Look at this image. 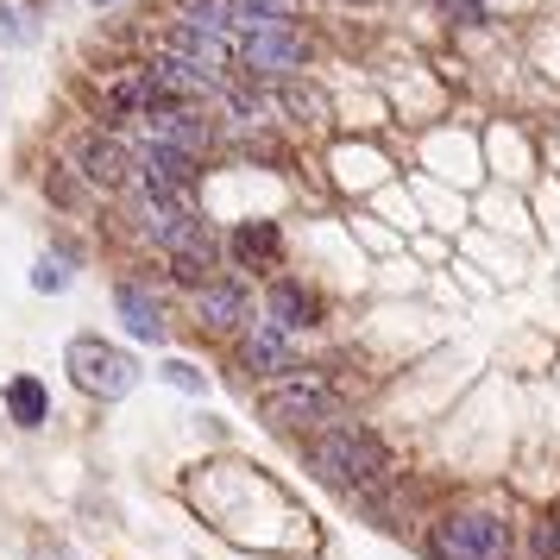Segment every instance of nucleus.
I'll list each match as a JSON object with an SVG mask.
<instances>
[{
  "label": "nucleus",
  "instance_id": "f257e3e1",
  "mask_svg": "<svg viewBox=\"0 0 560 560\" xmlns=\"http://www.w3.org/2000/svg\"><path fill=\"white\" fill-rule=\"evenodd\" d=\"M308 466L322 472L328 485H372L384 479V447H378V434H365V429H328L315 447H308Z\"/></svg>",
  "mask_w": 560,
  "mask_h": 560
},
{
  "label": "nucleus",
  "instance_id": "f03ea898",
  "mask_svg": "<svg viewBox=\"0 0 560 560\" xmlns=\"http://www.w3.org/2000/svg\"><path fill=\"white\" fill-rule=\"evenodd\" d=\"M429 555L434 560H510V535L485 510H454V516H441L429 529Z\"/></svg>",
  "mask_w": 560,
  "mask_h": 560
},
{
  "label": "nucleus",
  "instance_id": "7ed1b4c3",
  "mask_svg": "<svg viewBox=\"0 0 560 560\" xmlns=\"http://www.w3.org/2000/svg\"><path fill=\"white\" fill-rule=\"evenodd\" d=\"M70 372H77V384L89 397H127L139 384V365L120 347H107V340H70Z\"/></svg>",
  "mask_w": 560,
  "mask_h": 560
},
{
  "label": "nucleus",
  "instance_id": "20e7f679",
  "mask_svg": "<svg viewBox=\"0 0 560 560\" xmlns=\"http://www.w3.org/2000/svg\"><path fill=\"white\" fill-rule=\"evenodd\" d=\"M334 409H340V397H334L322 378H290L278 384L271 397H265V416L278 422V429H308V422H334Z\"/></svg>",
  "mask_w": 560,
  "mask_h": 560
},
{
  "label": "nucleus",
  "instance_id": "39448f33",
  "mask_svg": "<svg viewBox=\"0 0 560 560\" xmlns=\"http://www.w3.org/2000/svg\"><path fill=\"white\" fill-rule=\"evenodd\" d=\"M240 51H246V63H253V70H303L308 38L296 26H283V20H258L253 38H246Z\"/></svg>",
  "mask_w": 560,
  "mask_h": 560
},
{
  "label": "nucleus",
  "instance_id": "423d86ee",
  "mask_svg": "<svg viewBox=\"0 0 560 560\" xmlns=\"http://www.w3.org/2000/svg\"><path fill=\"white\" fill-rule=\"evenodd\" d=\"M132 221H139V233H152L158 246H171L196 214H189V202L183 196H164V189H139L132 196Z\"/></svg>",
  "mask_w": 560,
  "mask_h": 560
},
{
  "label": "nucleus",
  "instance_id": "0eeeda50",
  "mask_svg": "<svg viewBox=\"0 0 560 560\" xmlns=\"http://www.w3.org/2000/svg\"><path fill=\"white\" fill-rule=\"evenodd\" d=\"M77 164H82V177L102 183V189H120V183L132 177V152L120 145V139H107V132L77 139Z\"/></svg>",
  "mask_w": 560,
  "mask_h": 560
},
{
  "label": "nucleus",
  "instance_id": "6e6552de",
  "mask_svg": "<svg viewBox=\"0 0 560 560\" xmlns=\"http://www.w3.org/2000/svg\"><path fill=\"white\" fill-rule=\"evenodd\" d=\"M132 177H139V189H164V196H183V189L196 183V158L164 152V145H145V152L132 158Z\"/></svg>",
  "mask_w": 560,
  "mask_h": 560
},
{
  "label": "nucleus",
  "instance_id": "1a4fd4ad",
  "mask_svg": "<svg viewBox=\"0 0 560 560\" xmlns=\"http://www.w3.org/2000/svg\"><path fill=\"white\" fill-rule=\"evenodd\" d=\"M145 132H152V145H164V152H183V158L208 152V120H196V114H183V107L145 114Z\"/></svg>",
  "mask_w": 560,
  "mask_h": 560
},
{
  "label": "nucleus",
  "instance_id": "9d476101",
  "mask_svg": "<svg viewBox=\"0 0 560 560\" xmlns=\"http://www.w3.org/2000/svg\"><path fill=\"white\" fill-rule=\"evenodd\" d=\"M208 265H214V228L196 214V221H189L177 240H171V271H177L183 283H202Z\"/></svg>",
  "mask_w": 560,
  "mask_h": 560
},
{
  "label": "nucleus",
  "instance_id": "9b49d317",
  "mask_svg": "<svg viewBox=\"0 0 560 560\" xmlns=\"http://www.w3.org/2000/svg\"><path fill=\"white\" fill-rule=\"evenodd\" d=\"M164 57H183V63L208 70V77H221V70H228V57H233V45H228V38H214V32L177 26V32H171V51H164Z\"/></svg>",
  "mask_w": 560,
  "mask_h": 560
},
{
  "label": "nucleus",
  "instance_id": "f8f14e48",
  "mask_svg": "<svg viewBox=\"0 0 560 560\" xmlns=\"http://www.w3.org/2000/svg\"><path fill=\"white\" fill-rule=\"evenodd\" d=\"M283 253V240H278V221H246V228L233 233V258L246 265V271H271Z\"/></svg>",
  "mask_w": 560,
  "mask_h": 560
},
{
  "label": "nucleus",
  "instance_id": "ddd939ff",
  "mask_svg": "<svg viewBox=\"0 0 560 560\" xmlns=\"http://www.w3.org/2000/svg\"><path fill=\"white\" fill-rule=\"evenodd\" d=\"M120 315H127V328L139 334V340H164V308H158V296H145L139 283H120Z\"/></svg>",
  "mask_w": 560,
  "mask_h": 560
},
{
  "label": "nucleus",
  "instance_id": "4468645a",
  "mask_svg": "<svg viewBox=\"0 0 560 560\" xmlns=\"http://www.w3.org/2000/svg\"><path fill=\"white\" fill-rule=\"evenodd\" d=\"M246 315H253V303H246L240 283H208L202 290V322L208 328H240Z\"/></svg>",
  "mask_w": 560,
  "mask_h": 560
},
{
  "label": "nucleus",
  "instance_id": "2eb2a0df",
  "mask_svg": "<svg viewBox=\"0 0 560 560\" xmlns=\"http://www.w3.org/2000/svg\"><path fill=\"white\" fill-rule=\"evenodd\" d=\"M308 322H315V296L303 283H278L271 290V328L290 334V328H308Z\"/></svg>",
  "mask_w": 560,
  "mask_h": 560
},
{
  "label": "nucleus",
  "instance_id": "dca6fc26",
  "mask_svg": "<svg viewBox=\"0 0 560 560\" xmlns=\"http://www.w3.org/2000/svg\"><path fill=\"white\" fill-rule=\"evenodd\" d=\"M246 365H253V372H290V340H283L271 322L253 328L246 334Z\"/></svg>",
  "mask_w": 560,
  "mask_h": 560
},
{
  "label": "nucleus",
  "instance_id": "f3484780",
  "mask_svg": "<svg viewBox=\"0 0 560 560\" xmlns=\"http://www.w3.org/2000/svg\"><path fill=\"white\" fill-rule=\"evenodd\" d=\"M7 409H13V422H20V429H38V422H45V384L38 378H13L7 384Z\"/></svg>",
  "mask_w": 560,
  "mask_h": 560
},
{
  "label": "nucleus",
  "instance_id": "a211bd4d",
  "mask_svg": "<svg viewBox=\"0 0 560 560\" xmlns=\"http://www.w3.org/2000/svg\"><path fill=\"white\" fill-rule=\"evenodd\" d=\"M32 13H38V0H0V32L26 45L32 32H38V26H32Z\"/></svg>",
  "mask_w": 560,
  "mask_h": 560
},
{
  "label": "nucleus",
  "instance_id": "6ab92c4d",
  "mask_svg": "<svg viewBox=\"0 0 560 560\" xmlns=\"http://www.w3.org/2000/svg\"><path fill=\"white\" fill-rule=\"evenodd\" d=\"M278 102L290 107V114H308V120H328V102H322L315 89H303V82H290V89H283Z\"/></svg>",
  "mask_w": 560,
  "mask_h": 560
},
{
  "label": "nucleus",
  "instance_id": "aec40b11",
  "mask_svg": "<svg viewBox=\"0 0 560 560\" xmlns=\"http://www.w3.org/2000/svg\"><path fill=\"white\" fill-rule=\"evenodd\" d=\"M529 548H535V560H555L560 555V523H555V516H541V523H535Z\"/></svg>",
  "mask_w": 560,
  "mask_h": 560
},
{
  "label": "nucleus",
  "instance_id": "412c9836",
  "mask_svg": "<svg viewBox=\"0 0 560 560\" xmlns=\"http://www.w3.org/2000/svg\"><path fill=\"white\" fill-rule=\"evenodd\" d=\"M32 283H38V290H63V283H70V265H63V258H38V265H32Z\"/></svg>",
  "mask_w": 560,
  "mask_h": 560
},
{
  "label": "nucleus",
  "instance_id": "4be33fe9",
  "mask_svg": "<svg viewBox=\"0 0 560 560\" xmlns=\"http://www.w3.org/2000/svg\"><path fill=\"white\" fill-rule=\"evenodd\" d=\"M164 378L177 384V390H202V372H196V365H183V359H171V365H164Z\"/></svg>",
  "mask_w": 560,
  "mask_h": 560
},
{
  "label": "nucleus",
  "instance_id": "5701e85b",
  "mask_svg": "<svg viewBox=\"0 0 560 560\" xmlns=\"http://www.w3.org/2000/svg\"><path fill=\"white\" fill-rule=\"evenodd\" d=\"M454 7H459V13H479V0H454Z\"/></svg>",
  "mask_w": 560,
  "mask_h": 560
},
{
  "label": "nucleus",
  "instance_id": "b1692460",
  "mask_svg": "<svg viewBox=\"0 0 560 560\" xmlns=\"http://www.w3.org/2000/svg\"><path fill=\"white\" fill-rule=\"evenodd\" d=\"M95 7H107V0H95Z\"/></svg>",
  "mask_w": 560,
  "mask_h": 560
}]
</instances>
